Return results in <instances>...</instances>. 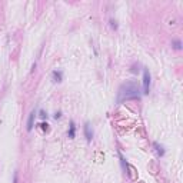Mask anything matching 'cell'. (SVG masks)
<instances>
[{"label": "cell", "mask_w": 183, "mask_h": 183, "mask_svg": "<svg viewBox=\"0 0 183 183\" xmlns=\"http://www.w3.org/2000/svg\"><path fill=\"white\" fill-rule=\"evenodd\" d=\"M34 116H36V113H34V112H32V113L29 115V120H27V132H30V130L33 129V122H34Z\"/></svg>", "instance_id": "3"}, {"label": "cell", "mask_w": 183, "mask_h": 183, "mask_svg": "<svg viewBox=\"0 0 183 183\" xmlns=\"http://www.w3.org/2000/svg\"><path fill=\"white\" fill-rule=\"evenodd\" d=\"M149 90H150V74H149V72L145 69V70H143V93L147 95Z\"/></svg>", "instance_id": "2"}, {"label": "cell", "mask_w": 183, "mask_h": 183, "mask_svg": "<svg viewBox=\"0 0 183 183\" xmlns=\"http://www.w3.org/2000/svg\"><path fill=\"white\" fill-rule=\"evenodd\" d=\"M135 97H139V89L136 87V86H133V84H125V86H122L120 87V90H119V102H122V100H127V99H135Z\"/></svg>", "instance_id": "1"}, {"label": "cell", "mask_w": 183, "mask_h": 183, "mask_svg": "<svg viewBox=\"0 0 183 183\" xmlns=\"http://www.w3.org/2000/svg\"><path fill=\"white\" fill-rule=\"evenodd\" d=\"M53 79H54V82H60L62 80V73L60 72H53Z\"/></svg>", "instance_id": "6"}, {"label": "cell", "mask_w": 183, "mask_h": 183, "mask_svg": "<svg viewBox=\"0 0 183 183\" xmlns=\"http://www.w3.org/2000/svg\"><path fill=\"white\" fill-rule=\"evenodd\" d=\"M173 47L179 50V49L182 47V43H180V40H174V42H173Z\"/></svg>", "instance_id": "8"}, {"label": "cell", "mask_w": 183, "mask_h": 183, "mask_svg": "<svg viewBox=\"0 0 183 183\" xmlns=\"http://www.w3.org/2000/svg\"><path fill=\"white\" fill-rule=\"evenodd\" d=\"M84 133H86V139L90 142V140H91V136H93V133L90 132V125H89V123L84 125Z\"/></svg>", "instance_id": "4"}, {"label": "cell", "mask_w": 183, "mask_h": 183, "mask_svg": "<svg viewBox=\"0 0 183 183\" xmlns=\"http://www.w3.org/2000/svg\"><path fill=\"white\" fill-rule=\"evenodd\" d=\"M74 132H76V129H74V123H73V122H70V129H69V137H70V139H74Z\"/></svg>", "instance_id": "5"}, {"label": "cell", "mask_w": 183, "mask_h": 183, "mask_svg": "<svg viewBox=\"0 0 183 183\" xmlns=\"http://www.w3.org/2000/svg\"><path fill=\"white\" fill-rule=\"evenodd\" d=\"M154 147H156V150H157V153H159L160 156H163V153H164V152H163V147H162V146H159L157 143H154Z\"/></svg>", "instance_id": "7"}, {"label": "cell", "mask_w": 183, "mask_h": 183, "mask_svg": "<svg viewBox=\"0 0 183 183\" xmlns=\"http://www.w3.org/2000/svg\"><path fill=\"white\" fill-rule=\"evenodd\" d=\"M40 126H42V129H43V130H47V123H42Z\"/></svg>", "instance_id": "9"}]
</instances>
